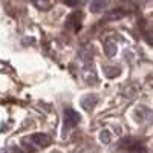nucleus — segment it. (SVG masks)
Listing matches in <instances>:
<instances>
[{
  "label": "nucleus",
  "instance_id": "nucleus-1",
  "mask_svg": "<svg viewBox=\"0 0 153 153\" xmlns=\"http://www.w3.org/2000/svg\"><path fill=\"white\" fill-rule=\"evenodd\" d=\"M80 121H81V117H80L78 112H75L72 109L65 110V124H66V127H75Z\"/></svg>",
  "mask_w": 153,
  "mask_h": 153
},
{
  "label": "nucleus",
  "instance_id": "nucleus-2",
  "mask_svg": "<svg viewBox=\"0 0 153 153\" xmlns=\"http://www.w3.org/2000/svg\"><path fill=\"white\" fill-rule=\"evenodd\" d=\"M29 141L34 143L38 147H45V146H49L51 144V136L49 135H45V133H34L29 138Z\"/></svg>",
  "mask_w": 153,
  "mask_h": 153
},
{
  "label": "nucleus",
  "instance_id": "nucleus-3",
  "mask_svg": "<svg viewBox=\"0 0 153 153\" xmlns=\"http://www.w3.org/2000/svg\"><path fill=\"white\" fill-rule=\"evenodd\" d=\"M66 25L68 26H72L75 31H78L81 28V14L80 12H74V14H71L66 20Z\"/></svg>",
  "mask_w": 153,
  "mask_h": 153
},
{
  "label": "nucleus",
  "instance_id": "nucleus-4",
  "mask_svg": "<svg viewBox=\"0 0 153 153\" xmlns=\"http://www.w3.org/2000/svg\"><path fill=\"white\" fill-rule=\"evenodd\" d=\"M98 103V98H97V95H86L83 100H81V107L84 109V110H92L94 107H95V104Z\"/></svg>",
  "mask_w": 153,
  "mask_h": 153
},
{
  "label": "nucleus",
  "instance_id": "nucleus-5",
  "mask_svg": "<svg viewBox=\"0 0 153 153\" xmlns=\"http://www.w3.org/2000/svg\"><path fill=\"white\" fill-rule=\"evenodd\" d=\"M104 52L107 57H113L115 54H117V43H115L113 40H107L104 43Z\"/></svg>",
  "mask_w": 153,
  "mask_h": 153
},
{
  "label": "nucleus",
  "instance_id": "nucleus-6",
  "mask_svg": "<svg viewBox=\"0 0 153 153\" xmlns=\"http://www.w3.org/2000/svg\"><path fill=\"white\" fill-rule=\"evenodd\" d=\"M104 74H106V76L107 78H113V76H117V75H120V69L118 68H104Z\"/></svg>",
  "mask_w": 153,
  "mask_h": 153
},
{
  "label": "nucleus",
  "instance_id": "nucleus-7",
  "mask_svg": "<svg viewBox=\"0 0 153 153\" xmlns=\"http://www.w3.org/2000/svg\"><path fill=\"white\" fill-rule=\"evenodd\" d=\"M104 6H106V2H103V0H97L95 3H92V5H91V9H92L94 12H100Z\"/></svg>",
  "mask_w": 153,
  "mask_h": 153
},
{
  "label": "nucleus",
  "instance_id": "nucleus-8",
  "mask_svg": "<svg viewBox=\"0 0 153 153\" xmlns=\"http://www.w3.org/2000/svg\"><path fill=\"white\" fill-rule=\"evenodd\" d=\"M100 139L103 143H106V144H109L110 143V133L107 132V130H104V132H101V136H100Z\"/></svg>",
  "mask_w": 153,
  "mask_h": 153
},
{
  "label": "nucleus",
  "instance_id": "nucleus-9",
  "mask_svg": "<svg viewBox=\"0 0 153 153\" xmlns=\"http://www.w3.org/2000/svg\"><path fill=\"white\" fill-rule=\"evenodd\" d=\"M65 3L69 5V6H75L76 5V0H65Z\"/></svg>",
  "mask_w": 153,
  "mask_h": 153
},
{
  "label": "nucleus",
  "instance_id": "nucleus-10",
  "mask_svg": "<svg viewBox=\"0 0 153 153\" xmlns=\"http://www.w3.org/2000/svg\"><path fill=\"white\" fill-rule=\"evenodd\" d=\"M57 153H58V152H57Z\"/></svg>",
  "mask_w": 153,
  "mask_h": 153
}]
</instances>
